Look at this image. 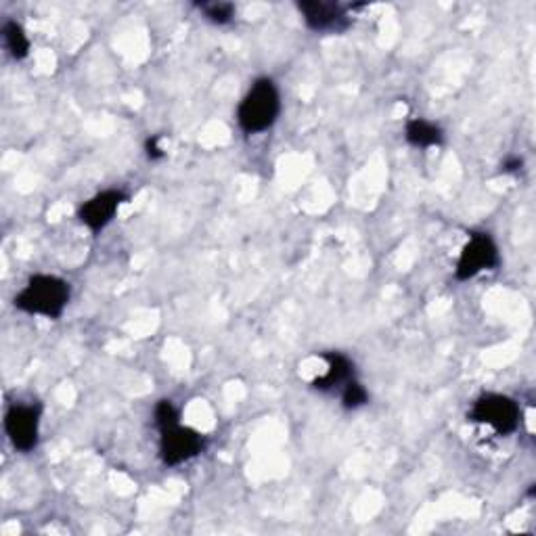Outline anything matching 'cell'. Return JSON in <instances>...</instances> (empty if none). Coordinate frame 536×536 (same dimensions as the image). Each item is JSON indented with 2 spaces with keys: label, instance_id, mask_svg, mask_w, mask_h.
I'll list each match as a JSON object with an SVG mask.
<instances>
[{
  "label": "cell",
  "instance_id": "obj_4",
  "mask_svg": "<svg viewBox=\"0 0 536 536\" xmlns=\"http://www.w3.org/2000/svg\"><path fill=\"white\" fill-rule=\"evenodd\" d=\"M499 262H501V256H499V248L495 239L488 233H474L463 245V250L459 254V260L455 266V277L459 281H469L484 271H495Z\"/></svg>",
  "mask_w": 536,
  "mask_h": 536
},
{
  "label": "cell",
  "instance_id": "obj_14",
  "mask_svg": "<svg viewBox=\"0 0 536 536\" xmlns=\"http://www.w3.org/2000/svg\"><path fill=\"white\" fill-rule=\"evenodd\" d=\"M153 421H155V428H158L160 432H164V430L176 426V423H181V413H178V409L174 407L172 400L164 398L153 409Z\"/></svg>",
  "mask_w": 536,
  "mask_h": 536
},
{
  "label": "cell",
  "instance_id": "obj_12",
  "mask_svg": "<svg viewBox=\"0 0 536 536\" xmlns=\"http://www.w3.org/2000/svg\"><path fill=\"white\" fill-rule=\"evenodd\" d=\"M342 407L346 411H356V409H363L367 402H369V392L367 388L359 382V379H352L350 384H346L342 388Z\"/></svg>",
  "mask_w": 536,
  "mask_h": 536
},
{
  "label": "cell",
  "instance_id": "obj_15",
  "mask_svg": "<svg viewBox=\"0 0 536 536\" xmlns=\"http://www.w3.org/2000/svg\"><path fill=\"white\" fill-rule=\"evenodd\" d=\"M145 153H147V158H149L151 162H158V160L164 158L166 151H164V147L160 145V137H158V134H153V137H149V139L145 141Z\"/></svg>",
  "mask_w": 536,
  "mask_h": 536
},
{
  "label": "cell",
  "instance_id": "obj_11",
  "mask_svg": "<svg viewBox=\"0 0 536 536\" xmlns=\"http://www.w3.org/2000/svg\"><path fill=\"white\" fill-rule=\"evenodd\" d=\"M3 38H5V47L13 59L21 61L30 55V38L17 21H7V24L3 26Z\"/></svg>",
  "mask_w": 536,
  "mask_h": 536
},
{
  "label": "cell",
  "instance_id": "obj_2",
  "mask_svg": "<svg viewBox=\"0 0 536 536\" xmlns=\"http://www.w3.org/2000/svg\"><path fill=\"white\" fill-rule=\"evenodd\" d=\"M281 114V95L271 78H258L237 107V124L245 134L273 128Z\"/></svg>",
  "mask_w": 536,
  "mask_h": 536
},
{
  "label": "cell",
  "instance_id": "obj_16",
  "mask_svg": "<svg viewBox=\"0 0 536 536\" xmlns=\"http://www.w3.org/2000/svg\"><path fill=\"white\" fill-rule=\"evenodd\" d=\"M524 166V160L518 158V155H509V158L503 160L501 164V172L503 174H513V172H520Z\"/></svg>",
  "mask_w": 536,
  "mask_h": 536
},
{
  "label": "cell",
  "instance_id": "obj_7",
  "mask_svg": "<svg viewBox=\"0 0 536 536\" xmlns=\"http://www.w3.org/2000/svg\"><path fill=\"white\" fill-rule=\"evenodd\" d=\"M298 11L308 30L317 34H342L352 26V19L344 5L327 3V0H304Z\"/></svg>",
  "mask_w": 536,
  "mask_h": 536
},
{
  "label": "cell",
  "instance_id": "obj_6",
  "mask_svg": "<svg viewBox=\"0 0 536 536\" xmlns=\"http://www.w3.org/2000/svg\"><path fill=\"white\" fill-rule=\"evenodd\" d=\"M40 405H11L5 415V432L19 453H30L38 446L40 436Z\"/></svg>",
  "mask_w": 536,
  "mask_h": 536
},
{
  "label": "cell",
  "instance_id": "obj_3",
  "mask_svg": "<svg viewBox=\"0 0 536 536\" xmlns=\"http://www.w3.org/2000/svg\"><path fill=\"white\" fill-rule=\"evenodd\" d=\"M518 402L505 394H482L469 411V421L488 426L497 436H509L520 428Z\"/></svg>",
  "mask_w": 536,
  "mask_h": 536
},
{
  "label": "cell",
  "instance_id": "obj_10",
  "mask_svg": "<svg viewBox=\"0 0 536 536\" xmlns=\"http://www.w3.org/2000/svg\"><path fill=\"white\" fill-rule=\"evenodd\" d=\"M405 139L409 145L417 149H430V147L442 145L444 132L434 122H428L423 118H413L405 124Z\"/></svg>",
  "mask_w": 536,
  "mask_h": 536
},
{
  "label": "cell",
  "instance_id": "obj_13",
  "mask_svg": "<svg viewBox=\"0 0 536 536\" xmlns=\"http://www.w3.org/2000/svg\"><path fill=\"white\" fill-rule=\"evenodd\" d=\"M197 9L214 26H227L235 17V7L231 3H199Z\"/></svg>",
  "mask_w": 536,
  "mask_h": 536
},
{
  "label": "cell",
  "instance_id": "obj_5",
  "mask_svg": "<svg viewBox=\"0 0 536 536\" xmlns=\"http://www.w3.org/2000/svg\"><path fill=\"white\" fill-rule=\"evenodd\" d=\"M206 449V438L201 436L197 430L181 426H176L160 432V459L168 467L183 465L195 457H199Z\"/></svg>",
  "mask_w": 536,
  "mask_h": 536
},
{
  "label": "cell",
  "instance_id": "obj_8",
  "mask_svg": "<svg viewBox=\"0 0 536 536\" xmlns=\"http://www.w3.org/2000/svg\"><path fill=\"white\" fill-rule=\"evenodd\" d=\"M126 199H128L126 193L120 189H105L97 193L95 197L84 201V204L78 208V218L88 231L101 233L109 222L114 220L116 212L120 210V206Z\"/></svg>",
  "mask_w": 536,
  "mask_h": 536
},
{
  "label": "cell",
  "instance_id": "obj_9",
  "mask_svg": "<svg viewBox=\"0 0 536 536\" xmlns=\"http://www.w3.org/2000/svg\"><path fill=\"white\" fill-rule=\"evenodd\" d=\"M325 361H327V373L317 377L315 382H312V388H315L317 392H323V394L342 392V388L346 384H350L352 379H356L354 363L348 359L346 354L327 352Z\"/></svg>",
  "mask_w": 536,
  "mask_h": 536
},
{
  "label": "cell",
  "instance_id": "obj_1",
  "mask_svg": "<svg viewBox=\"0 0 536 536\" xmlns=\"http://www.w3.org/2000/svg\"><path fill=\"white\" fill-rule=\"evenodd\" d=\"M72 287L55 275H34L15 296V308L44 319H59L70 304Z\"/></svg>",
  "mask_w": 536,
  "mask_h": 536
}]
</instances>
